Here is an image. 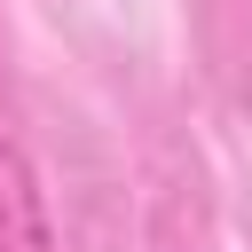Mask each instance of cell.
I'll use <instances>...</instances> for the list:
<instances>
[{"mask_svg": "<svg viewBox=\"0 0 252 252\" xmlns=\"http://www.w3.org/2000/svg\"><path fill=\"white\" fill-rule=\"evenodd\" d=\"M0 252H55L47 228V189L32 173V158L0 134Z\"/></svg>", "mask_w": 252, "mask_h": 252, "instance_id": "obj_1", "label": "cell"}]
</instances>
